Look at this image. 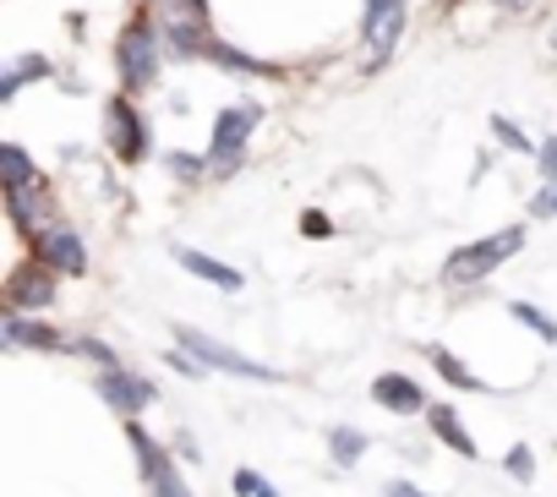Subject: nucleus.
Returning a JSON list of instances; mask_svg holds the SVG:
<instances>
[{
	"label": "nucleus",
	"mask_w": 557,
	"mask_h": 497,
	"mask_svg": "<svg viewBox=\"0 0 557 497\" xmlns=\"http://www.w3.org/2000/svg\"><path fill=\"white\" fill-rule=\"evenodd\" d=\"M153 7H164L170 17H202L208 23V0H153Z\"/></svg>",
	"instance_id": "nucleus-31"
},
{
	"label": "nucleus",
	"mask_w": 557,
	"mask_h": 497,
	"mask_svg": "<svg viewBox=\"0 0 557 497\" xmlns=\"http://www.w3.org/2000/svg\"><path fill=\"white\" fill-rule=\"evenodd\" d=\"M405 39V0H367L361 12V45H367V66H383L394 61Z\"/></svg>",
	"instance_id": "nucleus-6"
},
{
	"label": "nucleus",
	"mask_w": 557,
	"mask_h": 497,
	"mask_svg": "<svg viewBox=\"0 0 557 497\" xmlns=\"http://www.w3.org/2000/svg\"><path fill=\"white\" fill-rule=\"evenodd\" d=\"M372 399H377L383 410H394V415H421V410H426L421 383H416V377H405V372H383V377L372 383Z\"/></svg>",
	"instance_id": "nucleus-11"
},
{
	"label": "nucleus",
	"mask_w": 557,
	"mask_h": 497,
	"mask_svg": "<svg viewBox=\"0 0 557 497\" xmlns=\"http://www.w3.org/2000/svg\"><path fill=\"white\" fill-rule=\"evenodd\" d=\"M329 453H334V464H361L367 432H361V426H334V432H329Z\"/></svg>",
	"instance_id": "nucleus-22"
},
{
	"label": "nucleus",
	"mask_w": 557,
	"mask_h": 497,
	"mask_svg": "<svg viewBox=\"0 0 557 497\" xmlns=\"http://www.w3.org/2000/svg\"><path fill=\"white\" fill-rule=\"evenodd\" d=\"M0 153H7V186H34L39 181V170H34V159H28L23 142H7Z\"/></svg>",
	"instance_id": "nucleus-23"
},
{
	"label": "nucleus",
	"mask_w": 557,
	"mask_h": 497,
	"mask_svg": "<svg viewBox=\"0 0 557 497\" xmlns=\"http://www.w3.org/2000/svg\"><path fill=\"white\" fill-rule=\"evenodd\" d=\"M426 421H432V432H437L459 459H475V453H481V448H475V437L465 432V421H459V410H454V405H432V410H426Z\"/></svg>",
	"instance_id": "nucleus-16"
},
{
	"label": "nucleus",
	"mask_w": 557,
	"mask_h": 497,
	"mask_svg": "<svg viewBox=\"0 0 557 497\" xmlns=\"http://www.w3.org/2000/svg\"><path fill=\"white\" fill-rule=\"evenodd\" d=\"M208 34H202V17H170V28H164V50L175 55V61H197V55H208Z\"/></svg>",
	"instance_id": "nucleus-14"
},
{
	"label": "nucleus",
	"mask_w": 557,
	"mask_h": 497,
	"mask_svg": "<svg viewBox=\"0 0 557 497\" xmlns=\"http://www.w3.org/2000/svg\"><path fill=\"white\" fill-rule=\"evenodd\" d=\"M50 72H55V66H50L45 55H17V61L7 66V77H0V104H12L28 83H45Z\"/></svg>",
	"instance_id": "nucleus-17"
},
{
	"label": "nucleus",
	"mask_w": 557,
	"mask_h": 497,
	"mask_svg": "<svg viewBox=\"0 0 557 497\" xmlns=\"http://www.w3.org/2000/svg\"><path fill=\"white\" fill-rule=\"evenodd\" d=\"M301 235H312V240H329V235H334V219H329L323 208H307V213H301Z\"/></svg>",
	"instance_id": "nucleus-28"
},
{
	"label": "nucleus",
	"mask_w": 557,
	"mask_h": 497,
	"mask_svg": "<svg viewBox=\"0 0 557 497\" xmlns=\"http://www.w3.org/2000/svg\"><path fill=\"white\" fill-rule=\"evenodd\" d=\"M104 142L121 164H143L153 153V132H148V115L137 110V94H115L104 104Z\"/></svg>",
	"instance_id": "nucleus-4"
},
{
	"label": "nucleus",
	"mask_w": 557,
	"mask_h": 497,
	"mask_svg": "<svg viewBox=\"0 0 557 497\" xmlns=\"http://www.w3.org/2000/svg\"><path fill=\"white\" fill-rule=\"evenodd\" d=\"M208 61H213V66H224V72H240V77H273V61L246 55V50H235V45H224V39H213V45H208Z\"/></svg>",
	"instance_id": "nucleus-18"
},
{
	"label": "nucleus",
	"mask_w": 557,
	"mask_h": 497,
	"mask_svg": "<svg viewBox=\"0 0 557 497\" xmlns=\"http://www.w3.org/2000/svg\"><path fill=\"white\" fill-rule=\"evenodd\" d=\"M153 497H191V486L170 470V475H159V481H153Z\"/></svg>",
	"instance_id": "nucleus-32"
},
{
	"label": "nucleus",
	"mask_w": 557,
	"mask_h": 497,
	"mask_svg": "<svg viewBox=\"0 0 557 497\" xmlns=\"http://www.w3.org/2000/svg\"><path fill=\"white\" fill-rule=\"evenodd\" d=\"M486 132L497 137V148H503V153H524V159H535V148H541V142H535V137H524V126H519V121H508V115H492V121H486Z\"/></svg>",
	"instance_id": "nucleus-19"
},
{
	"label": "nucleus",
	"mask_w": 557,
	"mask_h": 497,
	"mask_svg": "<svg viewBox=\"0 0 557 497\" xmlns=\"http://www.w3.org/2000/svg\"><path fill=\"white\" fill-rule=\"evenodd\" d=\"M34 252H39V263H50L55 274H88V246H83L77 224H66V219H50V224L34 235Z\"/></svg>",
	"instance_id": "nucleus-7"
},
{
	"label": "nucleus",
	"mask_w": 557,
	"mask_h": 497,
	"mask_svg": "<svg viewBox=\"0 0 557 497\" xmlns=\"http://www.w3.org/2000/svg\"><path fill=\"white\" fill-rule=\"evenodd\" d=\"M175 252V263L191 274V279H202V285H219V290H240L246 279H240V269H230V263H219V258H208V252H197V246H170Z\"/></svg>",
	"instance_id": "nucleus-12"
},
{
	"label": "nucleus",
	"mask_w": 557,
	"mask_h": 497,
	"mask_svg": "<svg viewBox=\"0 0 557 497\" xmlns=\"http://www.w3.org/2000/svg\"><path fill=\"white\" fill-rule=\"evenodd\" d=\"M503 470H508L519 486H530V481H535V453H530L524 443H513V448L503 453Z\"/></svg>",
	"instance_id": "nucleus-25"
},
{
	"label": "nucleus",
	"mask_w": 557,
	"mask_h": 497,
	"mask_svg": "<svg viewBox=\"0 0 557 497\" xmlns=\"http://www.w3.org/2000/svg\"><path fill=\"white\" fill-rule=\"evenodd\" d=\"M99 399H110V410H121L126 421H137L153 399H159V388L143 377V372H126V366H115V372H104L99 377Z\"/></svg>",
	"instance_id": "nucleus-9"
},
{
	"label": "nucleus",
	"mask_w": 557,
	"mask_h": 497,
	"mask_svg": "<svg viewBox=\"0 0 557 497\" xmlns=\"http://www.w3.org/2000/svg\"><path fill=\"white\" fill-rule=\"evenodd\" d=\"M257 121H262L257 104H224V110L213 115V137H208V181H230V175L246 164V148H251Z\"/></svg>",
	"instance_id": "nucleus-2"
},
{
	"label": "nucleus",
	"mask_w": 557,
	"mask_h": 497,
	"mask_svg": "<svg viewBox=\"0 0 557 497\" xmlns=\"http://www.w3.org/2000/svg\"><path fill=\"white\" fill-rule=\"evenodd\" d=\"M508 312H513V318H519L524 328H535V339H541V345H557V323H552V318H546L541 307H530V301H513Z\"/></svg>",
	"instance_id": "nucleus-24"
},
{
	"label": "nucleus",
	"mask_w": 557,
	"mask_h": 497,
	"mask_svg": "<svg viewBox=\"0 0 557 497\" xmlns=\"http://www.w3.org/2000/svg\"><path fill=\"white\" fill-rule=\"evenodd\" d=\"M513 252H524V224L492 229V235H481V240L459 246V252H448L443 279H448V285H475V279H486L492 269H503Z\"/></svg>",
	"instance_id": "nucleus-3"
},
{
	"label": "nucleus",
	"mask_w": 557,
	"mask_h": 497,
	"mask_svg": "<svg viewBox=\"0 0 557 497\" xmlns=\"http://www.w3.org/2000/svg\"><path fill=\"white\" fill-rule=\"evenodd\" d=\"M0 339H7V350H55L61 334L50 323H28V312H7V323H0Z\"/></svg>",
	"instance_id": "nucleus-13"
},
{
	"label": "nucleus",
	"mask_w": 557,
	"mask_h": 497,
	"mask_svg": "<svg viewBox=\"0 0 557 497\" xmlns=\"http://www.w3.org/2000/svg\"><path fill=\"white\" fill-rule=\"evenodd\" d=\"M535 170H541V181H557V137H541V148H535Z\"/></svg>",
	"instance_id": "nucleus-30"
},
{
	"label": "nucleus",
	"mask_w": 557,
	"mask_h": 497,
	"mask_svg": "<svg viewBox=\"0 0 557 497\" xmlns=\"http://www.w3.org/2000/svg\"><path fill=\"white\" fill-rule=\"evenodd\" d=\"M383 497H437V492H421V486H410V481H388Z\"/></svg>",
	"instance_id": "nucleus-33"
},
{
	"label": "nucleus",
	"mask_w": 557,
	"mask_h": 497,
	"mask_svg": "<svg viewBox=\"0 0 557 497\" xmlns=\"http://www.w3.org/2000/svg\"><path fill=\"white\" fill-rule=\"evenodd\" d=\"M126 443H132V453H137V464H143V481H148V486H153L159 475H170V470H175V459L159 448V437H148L137 421H126Z\"/></svg>",
	"instance_id": "nucleus-15"
},
{
	"label": "nucleus",
	"mask_w": 557,
	"mask_h": 497,
	"mask_svg": "<svg viewBox=\"0 0 557 497\" xmlns=\"http://www.w3.org/2000/svg\"><path fill=\"white\" fill-rule=\"evenodd\" d=\"M7 213H12V224L17 229H28V235H39L50 219V191H45V181H34V186H7Z\"/></svg>",
	"instance_id": "nucleus-10"
},
{
	"label": "nucleus",
	"mask_w": 557,
	"mask_h": 497,
	"mask_svg": "<svg viewBox=\"0 0 557 497\" xmlns=\"http://www.w3.org/2000/svg\"><path fill=\"white\" fill-rule=\"evenodd\" d=\"M426 361L437 366V377H443V383H454V388H481V377H475V372L448 350V345H432V350H426Z\"/></svg>",
	"instance_id": "nucleus-20"
},
{
	"label": "nucleus",
	"mask_w": 557,
	"mask_h": 497,
	"mask_svg": "<svg viewBox=\"0 0 557 497\" xmlns=\"http://www.w3.org/2000/svg\"><path fill=\"white\" fill-rule=\"evenodd\" d=\"M235 492H240V497H278V492H273V486H268L257 470H235Z\"/></svg>",
	"instance_id": "nucleus-29"
},
{
	"label": "nucleus",
	"mask_w": 557,
	"mask_h": 497,
	"mask_svg": "<svg viewBox=\"0 0 557 497\" xmlns=\"http://www.w3.org/2000/svg\"><path fill=\"white\" fill-rule=\"evenodd\" d=\"M492 7H497V12H530L535 0H492Z\"/></svg>",
	"instance_id": "nucleus-34"
},
{
	"label": "nucleus",
	"mask_w": 557,
	"mask_h": 497,
	"mask_svg": "<svg viewBox=\"0 0 557 497\" xmlns=\"http://www.w3.org/2000/svg\"><path fill=\"white\" fill-rule=\"evenodd\" d=\"M77 356H88L94 366H104V372H115L121 361H115V350L104 345V339H77Z\"/></svg>",
	"instance_id": "nucleus-26"
},
{
	"label": "nucleus",
	"mask_w": 557,
	"mask_h": 497,
	"mask_svg": "<svg viewBox=\"0 0 557 497\" xmlns=\"http://www.w3.org/2000/svg\"><path fill=\"white\" fill-rule=\"evenodd\" d=\"M164 34L148 23V17H132L121 34H115V77H121V94H148L159 83V66H164Z\"/></svg>",
	"instance_id": "nucleus-1"
},
{
	"label": "nucleus",
	"mask_w": 557,
	"mask_h": 497,
	"mask_svg": "<svg viewBox=\"0 0 557 497\" xmlns=\"http://www.w3.org/2000/svg\"><path fill=\"white\" fill-rule=\"evenodd\" d=\"M175 339H181V350H191L208 372H230V377H251V383H273L278 372L273 366H262V361H251V356H240V350H230V345H219L213 334H197V328H175Z\"/></svg>",
	"instance_id": "nucleus-5"
},
{
	"label": "nucleus",
	"mask_w": 557,
	"mask_h": 497,
	"mask_svg": "<svg viewBox=\"0 0 557 497\" xmlns=\"http://www.w3.org/2000/svg\"><path fill=\"white\" fill-rule=\"evenodd\" d=\"M55 301V269L50 263H17L7 279V312H45Z\"/></svg>",
	"instance_id": "nucleus-8"
},
{
	"label": "nucleus",
	"mask_w": 557,
	"mask_h": 497,
	"mask_svg": "<svg viewBox=\"0 0 557 497\" xmlns=\"http://www.w3.org/2000/svg\"><path fill=\"white\" fill-rule=\"evenodd\" d=\"M530 219H557V181H541V191L530 197Z\"/></svg>",
	"instance_id": "nucleus-27"
},
{
	"label": "nucleus",
	"mask_w": 557,
	"mask_h": 497,
	"mask_svg": "<svg viewBox=\"0 0 557 497\" xmlns=\"http://www.w3.org/2000/svg\"><path fill=\"white\" fill-rule=\"evenodd\" d=\"M164 170L181 181V186H202L208 181V153H186V148H170L164 153Z\"/></svg>",
	"instance_id": "nucleus-21"
}]
</instances>
